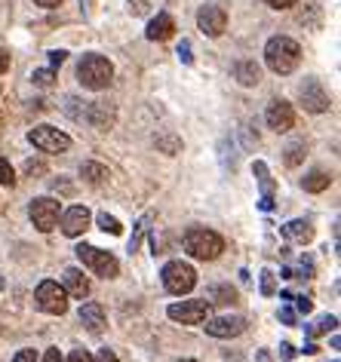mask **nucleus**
Instances as JSON below:
<instances>
[{
    "label": "nucleus",
    "instance_id": "31",
    "mask_svg": "<svg viewBox=\"0 0 341 362\" xmlns=\"http://www.w3.org/2000/svg\"><path fill=\"white\" fill-rule=\"evenodd\" d=\"M274 292H277L274 274H271V270H262V295H274Z\"/></svg>",
    "mask_w": 341,
    "mask_h": 362
},
{
    "label": "nucleus",
    "instance_id": "27",
    "mask_svg": "<svg viewBox=\"0 0 341 362\" xmlns=\"http://www.w3.org/2000/svg\"><path fill=\"white\" fill-rule=\"evenodd\" d=\"M96 221H98V228H102L105 233H111V237H120V233H123V224L114 218V215H108V212H98Z\"/></svg>",
    "mask_w": 341,
    "mask_h": 362
},
{
    "label": "nucleus",
    "instance_id": "7",
    "mask_svg": "<svg viewBox=\"0 0 341 362\" xmlns=\"http://www.w3.org/2000/svg\"><path fill=\"white\" fill-rule=\"evenodd\" d=\"M28 215H31L34 228H37L40 233H50L59 224L62 206H59V200H52V197H37V200H31Z\"/></svg>",
    "mask_w": 341,
    "mask_h": 362
},
{
    "label": "nucleus",
    "instance_id": "35",
    "mask_svg": "<svg viewBox=\"0 0 341 362\" xmlns=\"http://www.w3.org/2000/svg\"><path fill=\"white\" fill-rule=\"evenodd\" d=\"M178 59H182L185 65H191V62H194V56H191V43H187V40H182V47H178Z\"/></svg>",
    "mask_w": 341,
    "mask_h": 362
},
{
    "label": "nucleus",
    "instance_id": "39",
    "mask_svg": "<svg viewBox=\"0 0 341 362\" xmlns=\"http://www.w3.org/2000/svg\"><path fill=\"white\" fill-rule=\"evenodd\" d=\"M93 362H120V359L114 356V350H108V347H105V350H98V356H96Z\"/></svg>",
    "mask_w": 341,
    "mask_h": 362
},
{
    "label": "nucleus",
    "instance_id": "46",
    "mask_svg": "<svg viewBox=\"0 0 341 362\" xmlns=\"http://www.w3.org/2000/svg\"><path fill=\"white\" fill-rule=\"evenodd\" d=\"M34 4H37V6H47V10H52V6H59L62 0H34Z\"/></svg>",
    "mask_w": 341,
    "mask_h": 362
},
{
    "label": "nucleus",
    "instance_id": "19",
    "mask_svg": "<svg viewBox=\"0 0 341 362\" xmlns=\"http://www.w3.org/2000/svg\"><path fill=\"white\" fill-rule=\"evenodd\" d=\"M86 120L96 126V129H111L114 126V107H108V102H93L86 111Z\"/></svg>",
    "mask_w": 341,
    "mask_h": 362
},
{
    "label": "nucleus",
    "instance_id": "28",
    "mask_svg": "<svg viewBox=\"0 0 341 362\" xmlns=\"http://www.w3.org/2000/svg\"><path fill=\"white\" fill-rule=\"evenodd\" d=\"M154 144H157L160 151H166V153H178V151H182V141H178L175 135H169V132L154 135Z\"/></svg>",
    "mask_w": 341,
    "mask_h": 362
},
{
    "label": "nucleus",
    "instance_id": "23",
    "mask_svg": "<svg viewBox=\"0 0 341 362\" xmlns=\"http://www.w3.org/2000/svg\"><path fill=\"white\" fill-rule=\"evenodd\" d=\"M335 329H338V320H335V316H329V313H323L311 325H304L308 338H320V334H329V332H335Z\"/></svg>",
    "mask_w": 341,
    "mask_h": 362
},
{
    "label": "nucleus",
    "instance_id": "41",
    "mask_svg": "<svg viewBox=\"0 0 341 362\" xmlns=\"http://www.w3.org/2000/svg\"><path fill=\"white\" fill-rule=\"evenodd\" d=\"M68 362H93V356H89L86 350H74V353H71V359H68Z\"/></svg>",
    "mask_w": 341,
    "mask_h": 362
},
{
    "label": "nucleus",
    "instance_id": "24",
    "mask_svg": "<svg viewBox=\"0 0 341 362\" xmlns=\"http://www.w3.org/2000/svg\"><path fill=\"white\" fill-rule=\"evenodd\" d=\"M209 298H212L209 304H231V301H237V288L224 286V283H215V286H209Z\"/></svg>",
    "mask_w": 341,
    "mask_h": 362
},
{
    "label": "nucleus",
    "instance_id": "2",
    "mask_svg": "<svg viewBox=\"0 0 341 362\" xmlns=\"http://www.w3.org/2000/svg\"><path fill=\"white\" fill-rule=\"evenodd\" d=\"M185 252L200 261H215L224 252V240L215 230L206 228H191L185 233Z\"/></svg>",
    "mask_w": 341,
    "mask_h": 362
},
{
    "label": "nucleus",
    "instance_id": "26",
    "mask_svg": "<svg viewBox=\"0 0 341 362\" xmlns=\"http://www.w3.org/2000/svg\"><path fill=\"white\" fill-rule=\"evenodd\" d=\"M151 221H154V215H141L139 218V224H136V230H132V240H129V255L139 249V243H141V237L151 230Z\"/></svg>",
    "mask_w": 341,
    "mask_h": 362
},
{
    "label": "nucleus",
    "instance_id": "18",
    "mask_svg": "<svg viewBox=\"0 0 341 362\" xmlns=\"http://www.w3.org/2000/svg\"><path fill=\"white\" fill-rule=\"evenodd\" d=\"M80 322L86 325L93 334H98L105 329V310H102V304H96V301H89L80 307Z\"/></svg>",
    "mask_w": 341,
    "mask_h": 362
},
{
    "label": "nucleus",
    "instance_id": "40",
    "mask_svg": "<svg viewBox=\"0 0 341 362\" xmlns=\"http://www.w3.org/2000/svg\"><path fill=\"white\" fill-rule=\"evenodd\" d=\"M265 4L274 10H289V6H295V0H265Z\"/></svg>",
    "mask_w": 341,
    "mask_h": 362
},
{
    "label": "nucleus",
    "instance_id": "48",
    "mask_svg": "<svg viewBox=\"0 0 341 362\" xmlns=\"http://www.w3.org/2000/svg\"><path fill=\"white\" fill-rule=\"evenodd\" d=\"M0 288H4V276H0Z\"/></svg>",
    "mask_w": 341,
    "mask_h": 362
},
{
    "label": "nucleus",
    "instance_id": "47",
    "mask_svg": "<svg viewBox=\"0 0 341 362\" xmlns=\"http://www.w3.org/2000/svg\"><path fill=\"white\" fill-rule=\"evenodd\" d=\"M304 353H308V356H313V353H320V347H317V344H304Z\"/></svg>",
    "mask_w": 341,
    "mask_h": 362
},
{
    "label": "nucleus",
    "instance_id": "4",
    "mask_svg": "<svg viewBox=\"0 0 341 362\" xmlns=\"http://www.w3.org/2000/svg\"><path fill=\"white\" fill-rule=\"evenodd\" d=\"M77 258L83 261V264L93 270L96 276H102V279H114L120 274V264H117V258L111 255V252H102V249H96V246H77Z\"/></svg>",
    "mask_w": 341,
    "mask_h": 362
},
{
    "label": "nucleus",
    "instance_id": "30",
    "mask_svg": "<svg viewBox=\"0 0 341 362\" xmlns=\"http://www.w3.org/2000/svg\"><path fill=\"white\" fill-rule=\"evenodd\" d=\"M0 185H6V187L16 185V172L10 166V160H4V157H0Z\"/></svg>",
    "mask_w": 341,
    "mask_h": 362
},
{
    "label": "nucleus",
    "instance_id": "13",
    "mask_svg": "<svg viewBox=\"0 0 341 362\" xmlns=\"http://www.w3.org/2000/svg\"><path fill=\"white\" fill-rule=\"evenodd\" d=\"M89 221H93V215H89L86 206H71V209L62 215V233H65V237H80V233L89 228Z\"/></svg>",
    "mask_w": 341,
    "mask_h": 362
},
{
    "label": "nucleus",
    "instance_id": "33",
    "mask_svg": "<svg viewBox=\"0 0 341 362\" xmlns=\"http://www.w3.org/2000/svg\"><path fill=\"white\" fill-rule=\"evenodd\" d=\"M52 77H56V74H52V71H34V83H37V86H43V89H47L50 83H52Z\"/></svg>",
    "mask_w": 341,
    "mask_h": 362
},
{
    "label": "nucleus",
    "instance_id": "8",
    "mask_svg": "<svg viewBox=\"0 0 341 362\" xmlns=\"http://www.w3.org/2000/svg\"><path fill=\"white\" fill-rule=\"evenodd\" d=\"M28 141L47 153H62L71 148V139L62 129H56V126H34L28 132Z\"/></svg>",
    "mask_w": 341,
    "mask_h": 362
},
{
    "label": "nucleus",
    "instance_id": "6",
    "mask_svg": "<svg viewBox=\"0 0 341 362\" xmlns=\"http://www.w3.org/2000/svg\"><path fill=\"white\" fill-rule=\"evenodd\" d=\"M37 307L43 313H52V316H62L68 310V292L62 288L56 279H43V283L37 286Z\"/></svg>",
    "mask_w": 341,
    "mask_h": 362
},
{
    "label": "nucleus",
    "instance_id": "43",
    "mask_svg": "<svg viewBox=\"0 0 341 362\" xmlns=\"http://www.w3.org/2000/svg\"><path fill=\"white\" fill-rule=\"evenodd\" d=\"M4 71H10V52L0 49V74H4Z\"/></svg>",
    "mask_w": 341,
    "mask_h": 362
},
{
    "label": "nucleus",
    "instance_id": "21",
    "mask_svg": "<svg viewBox=\"0 0 341 362\" xmlns=\"http://www.w3.org/2000/svg\"><path fill=\"white\" fill-rule=\"evenodd\" d=\"M283 233H286V237H289L292 243H301V246H304V243H311V240H313V228H311V221H301V218L286 224Z\"/></svg>",
    "mask_w": 341,
    "mask_h": 362
},
{
    "label": "nucleus",
    "instance_id": "42",
    "mask_svg": "<svg viewBox=\"0 0 341 362\" xmlns=\"http://www.w3.org/2000/svg\"><path fill=\"white\" fill-rule=\"evenodd\" d=\"M295 353H299V350H295L292 344H280V356H283V359H292Z\"/></svg>",
    "mask_w": 341,
    "mask_h": 362
},
{
    "label": "nucleus",
    "instance_id": "25",
    "mask_svg": "<svg viewBox=\"0 0 341 362\" xmlns=\"http://www.w3.org/2000/svg\"><path fill=\"white\" fill-rule=\"evenodd\" d=\"M80 175H83L89 185H102V181L108 178V169L102 166V163H83V166H80Z\"/></svg>",
    "mask_w": 341,
    "mask_h": 362
},
{
    "label": "nucleus",
    "instance_id": "20",
    "mask_svg": "<svg viewBox=\"0 0 341 362\" xmlns=\"http://www.w3.org/2000/svg\"><path fill=\"white\" fill-rule=\"evenodd\" d=\"M234 77H237L243 86H255L258 80H262V71H258L255 62L243 59V62H237V65H234Z\"/></svg>",
    "mask_w": 341,
    "mask_h": 362
},
{
    "label": "nucleus",
    "instance_id": "14",
    "mask_svg": "<svg viewBox=\"0 0 341 362\" xmlns=\"http://www.w3.org/2000/svg\"><path fill=\"white\" fill-rule=\"evenodd\" d=\"M301 105L308 107L311 114L329 111V95H326V89L320 86V80H308V83L301 86Z\"/></svg>",
    "mask_w": 341,
    "mask_h": 362
},
{
    "label": "nucleus",
    "instance_id": "16",
    "mask_svg": "<svg viewBox=\"0 0 341 362\" xmlns=\"http://www.w3.org/2000/svg\"><path fill=\"white\" fill-rule=\"evenodd\" d=\"M62 279H65V286H62V288H65L68 295H74V298H86V295H89V279L83 276V270L68 267Z\"/></svg>",
    "mask_w": 341,
    "mask_h": 362
},
{
    "label": "nucleus",
    "instance_id": "12",
    "mask_svg": "<svg viewBox=\"0 0 341 362\" xmlns=\"http://www.w3.org/2000/svg\"><path fill=\"white\" fill-rule=\"evenodd\" d=\"M265 120H267V126H271L274 132H289L292 126H295V111H292L289 102H283V98H280V102L267 105Z\"/></svg>",
    "mask_w": 341,
    "mask_h": 362
},
{
    "label": "nucleus",
    "instance_id": "5",
    "mask_svg": "<svg viewBox=\"0 0 341 362\" xmlns=\"http://www.w3.org/2000/svg\"><path fill=\"white\" fill-rule=\"evenodd\" d=\"M160 276H163L166 292L173 295H187L197 286V270L191 264H185V261H169Z\"/></svg>",
    "mask_w": 341,
    "mask_h": 362
},
{
    "label": "nucleus",
    "instance_id": "45",
    "mask_svg": "<svg viewBox=\"0 0 341 362\" xmlns=\"http://www.w3.org/2000/svg\"><path fill=\"white\" fill-rule=\"evenodd\" d=\"M129 10L132 13H145V0H129Z\"/></svg>",
    "mask_w": 341,
    "mask_h": 362
},
{
    "label": "nucleus",
    "instance_id": "15",
    "mask_svg": "<svg viewBox=\"0 0 341 362\" xmlns=\"http://www.w3.org/2000/svg\"><path fill=\"white\" fill-rule=\"evenodd\" d=\"M253 172H255L258 185H262V203H258V206H262L265 212H271L274 209V178H271V169H267L265 160H255Z\"/></svg>",
    "mask_w": 341,
    "mask_h": 362
},
{
    "label": "nucleus",
    "instance_id": "10",
    "mask_svg": "<svg viewBox=\"0 0 341 362\" xmlns=\"http://www.w3.org/2000/svg\"><path fill=\"white\" fill-rule=\"evenodd\" d=\"M197 28H200L206 37H221L224 28H228V16H224L221 6L206 4V6H200V13H197Z\"/></svg>",
    "mask_w": 341,
    "mask_h": 362
},
{
    "label": "nucleus",
    "instance_id": "29",
    "mask_svg": "<svg viewBox=\"0 0 341 362\" xmlns=\"http://www.w3.org/2000/svg\"><path fill=\"white\" fill-rule=\"evenodd\" d=\"M301 160H304V144L301 141L289 144V148H286V166H299Z\"/></svg>",
    "mask_w": 341,
    "mask_h": 362
},
{
    "label": "nucleus",
    "instance_id": "22",
    "mask_svg": "<svg viewBox=\"0 0 341 362\" xmlns=\"http://www.w3.org/2000/svg\"><path fill=\"white\" fill-rule=\"evenodd\" d=\"M329 185H332V175L326 169H313V172H308V178L301 181V187L308 194H320V191H326Z\"/></svg>",
    "mask_w": 341,
    "mask_h": 362
},
{
    "label": "nucleus",
    "instance_id": "17",
    "mask_svg": "<svg viewBox=\"0 0 341 362\" xmlns=\"http://www.w3.org/2000/svg\"><path fill=\"white\" fill-rule=\"evenodd\" d=\"M173 31H175V22H173V16L169 13H160L157 19H151L148 22V40H169L173 37Z\"/></svg>",
    "mask_w": 341,
    "mask_h": 362
},
{
    "label": "nucleus",
    "instance_id": "49",
    "mask_svg": "<svg viewBox=\"0 0 341 362\" xmlns=\"http://www.w3.org/2000/svg\"><path fill=\"white\" fill-rule=\"evenodd\" d=\"M182 362H194V359H182Z\"/></svg>",
    "mask_w": 341,
    "mask_h": 362
},
{
    "label": "nucleus",
    "instance_id": "38",
    "mask_svg": "<svg viewBox=\"0 0 341 362\" xmlns=\"http://www.w3.org/2000/svg\"><path fill=\"white\" fill-rule=\"evenodd\" d=\"M280 322L295 325V310H292V307H280Z\"/></svg>",
    "mask_w": 341,
    "mask_h": 362
},
{
    "label": "nucleus",
    "instance_id": "37",
    "mask_svg": "<svg viewBox=\"0 0 341 362\" xmlns=\"http://www.w3.org/2000/svg\"><path fill=\"white\" fill-rule=\"evenodd\" d=\"M65 56H68L65 49H52V52H50V65H52V68H59L62 62H65Z\"/></svg>",
    "mask_w": 341,
    "mask_h": 362
},
{
    "label": "nucleus",
    "instance_id": "36",
    "mask_svg": "<svg viewBox=\"0 0 341 362\" xmlns=\"http://www.w3.org/2000/svg\"><path fill=\"white\" fill-rule=\"evenodd\" d=\"M13 362H37V353H34V350H19Z\"/></svg>",
    "mask_w": 341,
    "mask_h": 362
},
{
    "label": "nucleus",
    "instance_id": "34",
    "mask_svg": "<svg viewBox=\"0 0 341 362\" xmlns=\"http://www.w3.org/2000/svg\"><path fill=\"white\" fill-rule=\"evenodd\" d=\"M25 172H28V175H43V172H47V163H43V160H37V163L28 160V163H25Z\"/></svg>",
    "mask_w": 341,
    "mask_h": 362
},
{
    "label": "nucleus",
    "instance_id": "32",
    "mask_svg": "<svg viewBox=\"0 0 341 362\" xmlns=\"http://www.w3.org/2000/svg\"><path fill=\"white\" fill-rule=\"evenodd\" d=\"M289 301H295V310L299 313H311L313 310V301L308 295H299V298H289Z\"/></svg>",
    "mask_w": 341,
    "mask_h": 362
},
{
    "label": "nucleus",
    "instance_id": "44",
    "mask_svg": "<svg viewBox=\"0 0 341 362\" xmlns=\"http://www.w3.org/2000/svg\"><path fill=\"white\" fill-rule=\"evenodd\" d=\"M43 362H62V353L52 347V350H47V356H43Z\"/></svg>",
    "mask_w": 341,
    "mask_h": 362
},
{
    "label": "nucleus",
    "instance_id": "11",
    "mask_svg": "<svg viewBox=\"0 0 341 362\" xmlns=\"http://www.w3.org/2000/svg\"><path fill=\"white\" fill-rule=\"evenodd\" d=\"M243 332H246L243 316H215V320L206 322V334H212V338H237Z\"/></svg>",
    "mask_w": 341,
    "mask_h": 362
},
{
    "label": "nucleus",
    "instance_id": "1",
    "mask_svg": "<svg viewBox=\"0 0 341 362\" xmlns=\"http://www.w3.org/2000/svg\"><path fill=\"white\" fill-rule=\"evenodd\" d=\"M265 62H267V68H271L274 74H292V71L299 68V62H301V47L292 37L277 34V37H271L267 40V47H265Z\"/></svg>",
    "mask_w": 341,
    "mask_h": 362
},
{
    "label": "nucleus",
    "instance_id": "9",
    "mask_svg": "<svg viewBox=\"0 0 341 362\" xmlns=\"http://www.w3.org/2000/svg\"><path fill=\"white\" fill-rule=\"evenodd\" d=\"M169 320L182 322V325H200L209 316V301H182V304H169L166 310Z\"/></svg>",
    "mask_w": 341,
    "mask_h": 362
},
{
    "label": "nucleus",
    "instance_id": "3",
    "mask_svg": "<svg viewBox=\"0 0 341 362\" xmlns=\"http://www.w3.org/2000/svg\"><path fill=\"white\" fill-rule=\"evenodd\" d=\"M77 77H80V83H83L86 89H105L108 83H111V77H114V65L105 56H98V52H89V56L80 59Z\"/></svg>",
    "mask_w": 341,
    "mask_h": 362
}]
</instances>
